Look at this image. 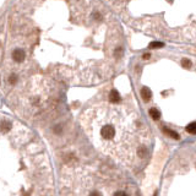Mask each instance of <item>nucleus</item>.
Masks as SVG:
<instances>
[{
	"label": "nucleus",
	"mask_w": 196,
	"mask_h": 196,
	"mask_svg": "<svg viewBox=\"0 0 196 196\" xmlns=\"http://www.w3.org/2000/svg\"><path fill=\"white\" fill-rule=\"evenodd\" d=\"M84 121L94 145L123 164L133 167L147 158L151 133L133 109L102 104L86 112Z\"/></svg>",
	"instance_id": "obj_1"
},
{
	"label": "nucleus",
	"mask_w": 196,
	"mask_h": 196,
	"mask_svg": "<svg viewBox=\"0 0 196 196\" xmlns=\"http://www.w3.org/2000/svg\"><path fill=\"white\" fill-rule=\"evenodd\" d=\"M25 52L22 51V49H15V51L12 52V59L15 60L16 63H21L25 60Z\"/></svg>",
	"instance_id": "obj_2"
},
{
	"label": "nucleus",
	"mask_w": 196,
	"mask_h": 196,
	"mask_svg": "<svg viewBox=\"0 0 196 196\" xmlns=\"http://www.w3.org/2000/svg\"><path fill=\"white\" fill-rule=\"evenodd\" d=\"M109 101H110V103H120V96L119 93H118L117 90H112L110 91V96H109Z\"/></svg>",
	"instance_id": "obj_3"
},
{
	"label": "nucleus",
	"mask_w": 196,
	"mask_h": 196,
	"mask_svg": "<svg viewBox=\"0 0 196 196\" xmlns=\"http://www.w3.org/2000/svg\"><path fill=\"white\" fill-rule=\"evenodd\" d=\"M141 96H142V99L145 102H147V101H150L151 99V96H152V92H151V90H150L148 87H142L141 88Z\"/></svg>",
	"instance_id": "obj_4"
},
{
	"label": "nucleus",
	"mask_w": 196,
	"mask_h": 196,
	"mask_svg": "<svg viewBox=\"0 0 196 196\" xmlns=\"http://www.w3.org/2000/svg\"><path fill=\"white\" fill-rule=\"evenodd\" d=\"M148 113H150V115H151L152 119H154V120H158L159 118H161V113H159V110L156 108H151Z\"/></svg>",
	"instance_id": "obj_5"
},
{
	"label": "nucleus",
	"mask_w": 196,
	"mask_h": 196,
	"mask_svg": "<svg viewBox=\"0 0 196 196\" xmlns=\"http://www.w3.org/2000/svg\"><path fill=\"white\" fill-rule=\"evenodd\" d=\"M163 131H164V133L168 135V136H170V137H173V139H175V140H178L179 139V135H178L175 131H173V130H170V129H168V127H163Z\"/></svg>",
	"instance_id": "obj_6"
},
{
	"label": "nucleus",
	"mask_w": 196,
	"mask_h": 196,
	"mask_svg": "<svg viewBox=\"0 0 196 196\" xmlns=\"http://www.w3.org/2000/svg\"><path fill=\"white\" fill-rule=\"evenodd\" d=\"M186 131H188L189 134H191V135H196V121L191 123V124H189L188 126H186Z\"/></svg>",
	"instance_id": "obj_7"
},
{
	"label": "nucleus",
	"mask_w": 196,
	"mask_h": 196,
	"mask_svg": "<svg viewBox=\"0 0 196 196\" xmlns=\"http://www.w3.org/2000/svg\"><path fill=\"white\" fill-rule=\"evenodd\" d=\"M10 127H11V124L9 121H5L4 120L1 124H0V130L3 131V133H7L9 130H10Z\"/></svg>",
	"instance_id": "obj_8"
},
{
	"label": "nucleus",
	"mask_w": 196,
	"mask_h": 196,
	"mask_svg": "<svg viewBox=\"0 0 196 196\" xmlns=\"http://www.w3.org/2000/svg\"><path fill=\"white\" fill-rule=\"evenodd\" d=\"M150 48H162V47H164V43H162V42H151L150 43V45H148Z\"/></svg>",
	"instance_id": "obj_9"
},
{
	"label": "nucleus",
	"mask_w": 196,
	"mask_h": 196,
	"mask_svg": "<svg viewBox=\"0 0 196 196\" xmlns=\"http://www.w3.org/2000/svg\"><path fill=\"white\" fill-rule=\"evenodd\" d=\"M181 65H183L184 67H190L191 66V61L189 60V59H186V58H184V59H181Z\"/></svg>",
	"instance_id": "obj_10"
},
{
	"label": "nucleus",
	"mask_w": 196,
	"mask_h": 196,
	"mask_svg": "<svg viewBox=\"0 0 196 196\" xmlns=\"http://www.w3.org/2000/svg\"><path fill=\"white\" fill-rule=\"evenodd\" d=\"M16 80H17V76H16V75H11V77L9 79V81H10V84H12V85L16 82Z\"/></svg>",
	"instance_id": "obj_11"
},
{
	"label": "nucleus",
	"mask_w": 196,
	"mask_h": 196,
	"mask_svg": "<svg viewBox=\"0 0 196 196\" xmlns=\"http://www.w3.org/2000/svg\"><path fill=\"white\" fill-rule=\"evenodd\" d=\"M150 57H151L150 54H143V59H148Z\"/></svg>",
	"instance_id": "obj_12"
}]
</instances>
